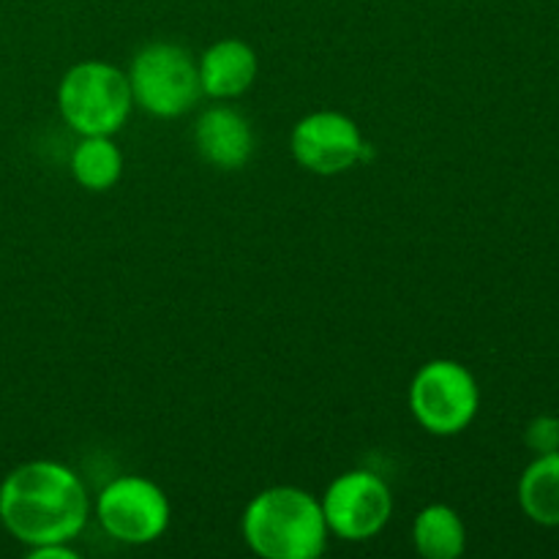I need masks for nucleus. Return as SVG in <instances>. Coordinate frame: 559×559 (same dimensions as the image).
Here are the masks:
<instances>
[{"label": "nucleus", "mask_w": 559, "mask_h": 559, "mask_svg": "<svg viewBox=\"0 0 559 559\" xmlns=\"http://www.w3.org/2000/svg\"><path fill=\"white\" fill-rule=\"evenodd\" d=\"M322 513L331 533L344 540H369L382 533L393 513V495L380 475L369 469L344 473L328 486Z\"/></svg>", "instance_id": "obj_7"}, {"label": "nucleus", "mask_w": 559, "mask_h": 559, "mask_svg": "<svg viewBox=\"0 0 559 559\" xmlns=\"http://www.w3.org/2000/svg\"><path fill=\"white\" fill-rule=\"evenodd\" d=\"M167 495L153 480L140 475H126L104 486L96 502V516L104 533L112 535L120 544L142 546L162 538L169 527Z\"/></svg>", "instance_id": "obj_6"}, {"label": "nucleus", "mask_w": 559, "mask_h": 559, "mask_svg": "<svg viewBox=\"0 0 559 559\" xmlns=\"http://www.w3.org/2000/svg\"><path fill=\"white\" fill-rule=\"evenodd\" d=\"M129 85L134 104L156 118H178L202 96L200 71L178 44H147L131 63Z\"/></svg>", "instance_id": "obj_4"}, {"label": "nucleus", "mask_w": 559, "mask_h": 559, "mask_svg": "<svg viewBox=\"0 0 559 559\" xmlns=\"http://www.w3.org/2000/svg\"><path fill=\"white\" fill-rule=\"evenodd\" d=\"M524 442H527L530 451L540 453H555L559 451V418L551 415H540L524 431Z\"/></svg>", "instance_id": "obj_14"}, {"label": "nucleus", "mask_w": 559, "mask_h": 559, "mask_svg": "<svg viewBox=\"0 0 559 559\" xmlns=\"http://www.w3.org/2000/svg\"><path fill=\"white\" fill-rule=\"evenodd\" d=\"M480 407L473 371L456 360H431L409 385V409L429 435L453 437L467 429Z\"/></svg>", "instance_id": "obj_5"}, {"label": "nucleus", "mask_w": 559, "mask_h": 559, "mask_svg": "<svg viewBox=\"0 0 559 559\" xmlns=\"http://www.w3.org/2000/svg\"><path fill=\"white\" fill-rule=\"evenodd\" d=\"M295 162L314 175H338L364 162L366 145L358 123L342 112H311L289 136Z\"/></svg>", "instance_id": "obj_8"}, {"label": "nucleus", "mask_w": 559, "mask_h": 559, "mask_svg": "<svg viewBox=\"0 0 559 559\" xmlns=\"http://www.w3.org/2000/svg\"><path fill=\"white\" fill-rule=\"evenodd\" d=\"M519 506L540 527H559V451L540 453L519 480Z\"/></svg>", "instance_id": "obj_12"}, {"label": "nucleus", "mask_w": 559, "mask_h": 559, "mask_svg": "<svg viewBox=\"0 0 559 559\" xmlns=\"http://www.w3.org/2000/svg\"><path fill=\"white\" fill-rule=\"evenodd\" d=\"M27 557L31 559H76L74 549H69V544H44V546H33L31 551H27Z\"/></svg>", "instance_id": "obj_15"}, {"label": "nucleus", "mask_w": 559, "mask_h": 559, "mask_svg": "<svg viewBox=\"0 0 559 559\" xmlns=\"http://www.w3.org/2000/svg\"><path fill=\"white\" fill-rule=\"evenodd\" d=\"M71 175L87 191H107L123 175V153L112 136H82L71 153Z\"/></svg>", "instance_id": "obj_13"}, {"label": "nucleus", "mask_w": 559, "mask_h": 559, "mask_svg": "<svg viewBox=\"0 0 559 559\" xmlns=\"http://www.w3.org/2000/svg\"><path fill=\"white\" fill-rule=\"evenodd\" d=\"M257 55L240 38H224L213 47L205 49V55L197 63L200 71L202 93L213 98H235L249 91L257 80Z\"/></svg>", "instance_id": "obj_10"}, {"label": "nucleus", "mask_w": 559, "mask_h": 559, "mask_svg": "<svg viewBox=\"0 0 559 559\" xmlns=\"http://www.w3.org/2000/svg\"><path fill=\"white\" fill-rule=\"evenodd\" d=\"M322 502L295 486L260 491L243 513V538L262 559H314L325 551Z\"/></svg>", "instance_id": "obj_2"}, {"label": "nucleus", "mask_w": 559, "mask_h": 559, "mask_svg": "<svg viewBox=\"0 0 559 559\" xmlns=\"http://www.w3.org/2000/svg\"><path fill=\"white\" fill-rule=\"evenodd\" d=\"M85 484L58 462H27L0 484V522L25 546L69 544L87 524Z\"/></svg>", "instance_id": "obj_1"}, {"label": "nucleus", "mask_w": 559, "mask_h": 559, "mask_svg": "<svg viewBox=\"0 0 559 559\" xmlns=\"http://www.w3.org/2000/svg\"><path fill=\"white\" fill-rule=\"evenodd\" d=\"M58 107L76 134L112 136L134 107L129 74L104 60H82L60 80Z\"/></svg>", "instance_id": "obj_3"}, {"label": "nucleus", "mask_w": 559, "mask_h": 559, "mask_svg": "<svg viewBox=\"0 0 559 559\" xmlns=\"http://www.w3.org/2000/svg\"><path fill=\"white\" fill-rule=\"evenodd\" d=\"M194 142L200 156L218 169H240L254 153V131L233 107H213L197 120Z\"/></svg>", "instance_id": "obj_9"}, {"label": "nucleus", "mask_w": 559, "mask_h": 559, "mask_svg": "<svg viewBox=\"0 0 559 559\" xmlns=\"http://www.w3.org/2000/svg\"><path fill=\"white\" fill-rule=\"evenodd\" d=\"M413 544L426 559H459L467 549V530L453 508L437 502L415 516Z\"/></svg>", "instance_id": "obj_11"}]
</instances>
